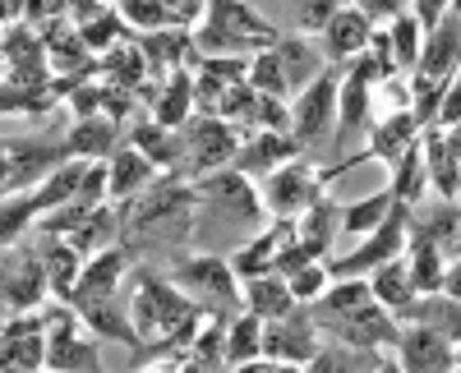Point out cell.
I'll list each match as a JSON object with an SVG mask.
<instances>
[{"label":"cell","mask_w":461,"mask_h":373,"mask_svg":"<svg viewBox=\"0 0 461 373\" xmlns=\"http://www.w3.org/2000/svg\"><path fill=\"white\" fill-rule=\"evenodd\" d=\"M199 184L189 190L180 175H171L167 184H148L143 194H134V203L125 199L121 221H125V244L134 249H167V244H185L194 235V221H199Z\"/></svg>","instance_id":"6da1fadb"},{"label":"cell","mask_w":461,"mask_h":373,"mask_svg":"<svg viewBox=\"0 0 461 373\" xmlns=\"http://www.w3.org/2000/svg\"><path fill=\"white\" fill-rule=\"evenodd\" d=\"M203 56H249L263 47H277L282 37L273 23H263L245 0H208V19L194 32Z\"/></svg>","instance_id":"7a4b0ae2"},{"label":"cell","mask_w":461,"mask_h":373,"mask_svg":"<svg viewBox=\"0 0 461 373\" xmlns=\"http://www.w3.org/2000/svg\"><path fill=\"white\" fill-rule=\"evenodd\" d=\"M65 125L69 120V111H60L56 125L47 134H32V138H5V194H23V190H37L56 166H65L74 153H69V143H65Z\"/></svg>","instance_id":"3957f363"},{"label":"cell","mask_w":461,"mask_h":373,"mask_svg":"<svg viewBox=\"0 0 461 373\" xmlns=\"http://www.w3.org/2000/svg\"><path fill=\"white\" fill-rule=\"evenodd\" d=\"M180 166L171 171V175H208V171H217V166H230L236 162V147H240V134H236V125L230 120H221V116H208V111H194L185 125H180Z\"/></svg>","instance_id":"277c9868"},{"label":"cell","mask_w":461,"mask_h":373,"mask_svg":"<svg viewBox=\"0 0 461 373\" xmlns=\"http://www.w3.org/2000/svg\"><path fill=\"white\" fill-rule=\"evenodd\" d=\"M199 203H203V217L212 221H263L267 208L258 199V184H249V175L240 166H217L208 175H199Z\"/></svg>","instance_id":"5b68a950"},{"label":"cell","mask_w":461,"mask_h":373,"mask_svg":"<svg viewBox=\"0 0 461 373\" xmlns=\"http://www.w3.org/2000/svg\"><path fill=\"white\" fill-rule=\"evenodd\" d=\"M406 240H411V203H393V212L383 217L351 253H346V258H332L328 272H332V281H337V277H365V272L383 268L388 258L406 253Z\"/></svg>","instance_id":"8992f818"},{"label":"cell","mask_w":461,"mask_h":373,"mask_svg":"<svg viewBox=\"0 0 461 373\" xmlns=\"http://www.w3.org/2000/svg\"><path fill=\"white\" fill-rule=\"evenodd\" d=\"M171 281L194 295V300L208 309V314H236L240 309V286H236V268L226 258H212V253H199V258H185V263L171 268Z\"/></svg>","instance_id":"52a82bcc"},{"label":"cell","mask_w":461,"mask_h":373,"mask_svg":"<svg viewBox=\"0 0 461 373\" xmlns=\"http://www.w3.org/2000/svg\"><path fill=\"white\" fill-rule=\"evenodd\" d=\"M5 84H19V88H51L56 79V65L47 56V37L37 32L28 19L19 23H5Z\"/></svg>","instance_id":"ba28073f"},{"label":"cell","mask_w":461,"mask_h":373,"mask_svg":"<svg viewBox=\"0 0 461 373\" xmlns=\"http://www.w3.org/2000/svg\"><path fill=\"white\" fill-rule=\"evenodd\" d=\"M319 194H323V175L310 171L300 157L258 180V199H263L267 217H300Z\"/></svg>","instance_id":"9c48e42d"},{"label":"cell","mask_w":461,"mask_h":373,"mask_svg":"<svg viewBox=\"0 0 461 373\" xmlns=\"http://www.w3.org/2000/svg\"><path fill=\"white\" fill-rule=\"evenodd\" d=\"M341 65H332V69H323L319 79L310 84V88H300V97H295V106H291V134L300 138V143H314V138H323L328 129H332V120H337V97H341Z\"/></svg>","instance_id":"30bf717a"},{"label":"cell","mask_w":461,"mask_h":373,"mask_svg":"<svg viewBox=\"0 0 461 373\" xmlns=\"http://www.w3.org/2000/svg\"><path fill=\"white\" fill-rule=\"evenodd\" d=\"M346 65L351 69H346L341 97H337V147H346V138L369 125V93H374V84H383V69H378V60L369 51H360L356 60H346Z\"/></svg>","instance_id":"8fae6325"},{"label":"cell","mask_w":461,"mask_h":373,"mask_svg":"<svg viewBox=\"0 0 461 373\" xmlns=\"http://www.w3.org/2000/svg\"><path fill=\"white\" fill-rule=\"evenodd\" d=\"M5 309L10 314H28L42 309V300L51 295V272H47V253H28L5 244Z\"/></svg>","instance_id":"7c38bea8"},{"label":"cell","mask_w":461,"mask_h":373,"mask_svg":"<svg viewBox=\"0 0 461 373\" xmlns=\"http://www.w3.org/2000/svg\"><path fill=\"white\" fill-rule=\"evenodd\" d=\"M263 355H267V360H277V364H314L319 342H314L310 305H295L291 314L263 323Z\"/></svg>","instance_id":"4fadbf2b"},{"label":"cell","mask_w":461,"mask_h":373,"mask_svg":"<svg viewBox=\"0 0 461 373\" xmlns=\"http://www.w3.org/2000/svg\"><path fill=\"white\" fill-rule=\"evenodd\" d=\"M102 355H97V342L79 337V314L74 305H60L51 327H47V369H97Z\"/></svg>","instance_id":"5bb4252c"},{"label":"cell","mask_w":461,"mask_h":373,"mask_svg":"<svg viewBox=\"0 0 461 373\" xmlns=\"http://www.w3.org/2000/svg\"><path fill=\"white\" fill-rule=\"evenodd\" d=\"M74 314H79L97 337L106 342H121V346H139V327H134V314H130V300L121 290L111 295H79V300H69Z\"/></svg>","instance_id":"9a60e30c"},{"label":"cell","mask_w":461,"mask_h":373,"mask_svg":"<svg viewBox=\"0 0 461 373\" xmlns=\"http://www.w3.org/2000/svg\"><path fill=\"white\" fill-rule=\"evenodd\" d=\"M304 153V143L291 134V129H258V134H249L240 147H236V162L230 166H240L245 175H267V171H277V166H286V162H295Z\"/></svg>","instance_id":"2e32d148"},{"label":"cell","mask_w":461,"mask_h":373,"mask_svg":"<svg viewBox=\"0 0 461 373\" xmlns=\"http://www.w3.org/2000/svg\"><path fill=\"white\" fill-rule=\"evenodd\" d=\"M139 47H143V56H148V74H152V79H171L176 69H189V65L203 60V51H199V42H194V32H185V28L143 32Z\"/></svg>","instance_id":"e0dca14e"},{"label":"cell","mask_w":461,"mask_h":373,"mask_svg":"<svg viewBox=\"0 0 461 373\" xmlns=\"http://www.w3.org/2000/svg\"><path fill=\"white\" fill-rule=\"evenodd\" d=\"M397 360L402 369H456V346L429 323H406L397 332Z\"/></svg>","instance_id":"ac0fdd59"},{"label":"cell","mask_w":461,"mask_h":373,"mask_svg":"<svg viewBox=\"0 0 461 373\" xmlns=\"http://www.w3.org/2000/svg\"><path fill=\"white\" fill-rule=\"evenodd\" d=\"M415 138H420V120L411 116V111H393V116H383V120L374 125L369 153H360V157H351V162H337L328 175L356 171V166H360V162H369V157H378V162H397V157L406 153V143H415Z\"/></svg>","instance_id":"d6986e66"},{"label":"cell","mask_w":461,"mask_h":373,"mask_svg":"<svg viewBox=\"0 0 461 373\" xmlns=\"http://www.w3.org/2000/svg\"><path fill=\"white\" fill-rule=\"evenodd\" d=\"M420 74L429 79H443L452 88V74L461 69V14H443L434 32H425V51H420Z\"/></svg>","instance_id":"ffe728a7"},{"label":"cell","mask_w":461,"mask_h":373,"mask_svg":"<svg viewBox=\"0 0 461 373\" xmlns=\"http://www.w3.org/2000/svg\"><path fill=\"white\" fill-rule=\"evenodd\" d=\"M286 240H295V217H277L267 231H258L236 258H230V268H236V277H263V272H273L277 268V253H282V244Z\"/></svg>","instance_id":"44dd1931"},{"label":"cell","mask_w":461,"mask_h":373,"mask_svg":"<svg viewBox=\"0 0 461 373\" xmlns=\"http://www.w3.org/2000/svg\"><path fill=\"white\" fill-rule=\"evenodd\" d=\"M369 32H374V23L365 19V10L337 5V14H332L328 28H323V37H328V56H332L337 65L356 60L360 51H369Z\"/></svg>","instance_id":"7402d4cb"},{"label":"cell","mask_w":461,"mask_h":373,"mask_svg":"<svg viewBox=\"0 0 461 373\" xmlns=\"http://www.w3.org/2000/svg\"><path fill=\"white\" fill-rule=\"evenodd\" d=\"M425 175L438 190V199H456L461 194V166H456V153H452L443 125H425Z\"/></svg>","instance_id":"603a6c76"},{"label":"cell","mask_w":461,"mask_h":373,"mask_svg":"<svg viewBox=\"0 0 461 373\" xmlns=\"http://www.w3.org/2000/svg\"><path fill=\"white\" fill-rule=\"evenodd\" d=\"M42 37H47V56H51L56 74H74V69L97 65L93 47L84 42V32H79V23H74V19H56L51 28H42Z\"/></svg>","instance_id":"cb8c5ba5"},{"label":"cell","mask_w":461,"mask_h":373,"mask_svg":"<svg viewBox=\"0 0 461 373\" xmlns=\"http://www.w3.org/2000/svg\"><path fill=\"white\" fill-rule=\"evenodd\" d=\"M97 65H102V79H106V84L130 88V93H143V84L152 79L139 37H130V42H121V47H111L106 56H97Z\"/></svg>","instance_id":"d4e9b609"},{"label":"cell","mask_w":461,"mask_h":373,"mask_svg":"<svg viewBox=\"0 0 461 373\" xmlns=\"http://www.w3.org/2000/svg\"><path fill=\"white\" fill-rule=\"evenodd\" d=\"M115 138H121V120H111V116H84V120H74L65 143H69V153L74 157H88V162H102L115 153Z\"/></svg>","instance_id":"484cf974"},{"label":"cell","mask_w":461,"mask_h":373,"mask_svg":"<svg viewBox=\"0 0 461 373\" xmlns=\"http://www.w3.org/2000/svg\"><path fill=\"white\" fill-rule=\"evenodd\" d=\"M295 305H300V300H295V290H291V281H286L282 272H263V277H249V281H245V309L258 314L263 323L291 314Z\"/></svg>","instance_id":"4316f807"},{"label":"cell","mask_w":461,"mask_h":373,"mask_svg":"<svg viewBox=\"0 0 461 373\" xmlns=\"http://www.w3.org/2000/svg\"><path fill=\"white\" fill-rule=\"evenodd\" d=\"M152 171H158V162L143 157L134 143L115 147V153H111V199H134V194H143L148 184H152Z\"/></svg>","instance_id":"83f0119b"},{"label":"cell","mask_w":461,"mask_h":373,"mask_svg":"<svg viewBox=\"0 0 461 373\" xmlns=\"http://www.w3.org/2000/svg\"><path fill=\"white\" fill-rule=\"evenodd\" d=\"M42 253H47V272H51V295L60 305H69L74 286H79V277H84V253L74 249L65 235H47Z\"/></svg>","instance_id":"f1b7e54d"},{"label":"cell","mask_w":461,"mask_h":373,"mask_svg":"<svg viewBox=\"0 0 461 373\" xmlns=\"http://www.w3.org/2000/svg\"><path fill=\"white\" fill-rule=\"evenodd\" d=\"M295 235H300L304 244H310V249L323 258V253L332 249V240L341 235V208H337L332 199H323V194H319L310 208L300 212V221H295Z\"/></svg>","instance_id":"f546056e"},{"label":"cell","mask_w":461,"mask_h":373,"mask_svg":"<svg viewBox=\"0 0 461 373\" xmlns=\"http://www.w3.org/2000/svg\"><path fill=\"white\" fill-rule=\"evenodd\" d=\"M130 143L139 147L143 157L158 162L162 171H176V166H180V153H185V147H180V129H167L162 120H152V116H148V120H134Z\"/></svg>","instance_id":"4dcf8cb0"},{"label":"cell","mask_w":461,"mask_h":373,"mask_svg":"<svg viewBox=\"0 0 461 373\" xmlns=\"http://www.w3.org/2000/svg\"><path fill=\"white\" fill-rule=\"evenodd\" d=\"M189 116H194V74L176 69L167 79V88L152 97V120H162L167 129H180Z\"/></svg>","instance_id":"1f68e13d"},{"label":"cell","mask_w":461,"mask_h":373,"mask_svg":"<svg viewBox=\"0 0 461 373\" xmlns=\"http://www.w3.org/2000/svg\"><path fill=\"white\" fill-rule=\"evenodd\" d=\"M369 286H374V300L378 305H388L393 314H402L411 300H415V281H411V263H406V258L397 253V258H388V263H383V268H374L369 272Z\"/></svg>","instance_id":"d6a6232c"},{"label":"cell","mask_w":461,"mask_h":373,"mask_svg":"<svg viewBox=\"0 0 461 373\" xmlns=\"http://www.w3.org/2000/svg\"><path fill=\"white\" fill-rule=\"evenodd\" d=\"M406 263H411V281H415V290L420 295H434V290H443V249L434 244V240H425V235H415L411 231V240H406Z\"/></svg>","instance_id":"836d02e7"},{"label":"cell","mask_w":461,"mask_h":373,"mask_svg":"<svg viewBox=\"0 0 461 373\" xmlns=\"http://www.w3.org/2000/svg\"><path fill=\"white\" fill-rule=\"evenodd\" d=\"M121 231H125V221H121V212H111V208L102 203V208H97V212H93V217L84 221V226H79V231H69L65 240H69L74 249H79L84 258H93V253L111 249V240L121 235Z\"/></svg>","instance_id":"e575fe53"},{"label":"cell","mask_w":461,"mask_h":373,"mask_svg":"<svg viewBox=\"0 0 461 373\" xmlns=\"http://www.w3.org/2000/svg\"><path fill=\"white\" fill-rule=\"evenodd\" d=\"M277 56H282V69H286V84L291 88H310L319 74H323V56L304 42V37H282Z\"/></svg>","instance_id":"d590c367"},{"label":"cell","mask_w":461,"mask_h":373,"mask_svg":"<svg viewBox=\"0 0 461 373\" xmlns=\"http://www.w3.org/2000/svg\"><path fill=\"white\" fill-rule=\"evenodd\" d=\"M258 355H263V318L245 309L226 327V364H254Z\"/></svg>","instance_id":"8d00e7d4"},{"label":"cell","mask_w":461,"mask_h":373,"mask_svg":"<svg viewBox=\"0 0 461 373\" xmlns=\"http://www.w3.org/2000/svg\"><path fill=\"white\" fill-rule=\"evenodd\" d=\"M397 171H393V194H397V203H411L415 208V199L425 194V143H406V153L393 162Z\"/></svg>","instance_id":"74e56055"},{"label":"cell","mask_w":461,"mask_h":373,"mask_svg":"<svg viewBox=\"0 0 461 373\" xmlns=\"http://www.w3.org/2000/svg\"><path fill=\"white\" fill-rule=\"evenodd\" d=\"M393 203H397L393 190H378V194H369V199H360L351 208H341V235H369L378 221L393 212Z\"/></svg>","instance_id":"f35d334b"},{"label":"cell","mask_w":461,"mask_h":373,"mask_svg":"<svg viewBox=\"0 0 461 373\" xmlns=\"http://www.w3.org/2000/svg\"><path fill=\"white\" fill-rule=\"evenodd\" d=\"M115 10L125 14L130 28L139 32H158V28H185L176 10H167L162 0H115Z\"/></svg>","instance_id":"ab89813d"},{"label":"cell","mask_w":461,"mask_h":373,"mask_svg":"<svg viewBox=\"0 0 461 373\" xmlns=\"http://www.w3.org/2000/svg\"><path fill=\"white\" fill-rule=\"evenodd\" d=\"M249 84H254L263 97H286V93H291L277 47H263V51H254V60H249Z\"/></svg>","instance_id":"60d3db41"},{"label":"cell","mask_w":461,"mask_h":373,"mask_svg":"<svg viewBox=\"0 0 461 373\" xmlns=\"http://www.w3.org/2000/svg\"><path fill=\"white\" fill-rule=\"evenodd\" d=\"M258 102H263V93L249 79L245 84H230L221 93V102H217V116L230 120V125H258Z\"/></svg>","instance_id":"b9f144b4"},{"label":"cell","mask_w":461,"mask_h":373,"mask_svg":"<svg viewBox=\"0 0 461 373\" xmlns=\"http://www.w3.org/2000/svg\"><path fill=\"white\" fill-rule=\"evenodd\" d=\"M0 106H5V116H47V111H56V93L51 88L5 84V88H0Z\"/></svg>","instance_id":"7bdbcfd3"},{"label":"cell","mask_w":461,"mask_h":373,"mask_svg":"<svg viewBox=\"0 0 461 373\" xmlns=\"http://www.w3.org/2000/svg\"><path fill=\"white\" fill-rule=\"evenodd\" d=\"M393 51H397V69H415L420 65V37H425V28H420V19L415 14H397L393 19Z\"/></svg>","instance_id":"ee69618b"},{"label":"cell","mask_w":461,"mask_h":373,"mask_svg":"<svg viewBox=\"0 0 461 373\" xmlns=\"http://www.w3.org/2000/svg\"><path fill=\"white\" fill-rule=\"evenodd\" d=\"M5 369H42L47 364V332H28L19 342H0Z\"/></svg>","instance_id":"f6af8a7d"},{"label":"cell","mask_w":461,"mask_h":373,"mask_svg":"<svg viewBox=\"0 0 461 373\" xmlns=\"http://www.w3.org/2000/svg\"><path fill=\"white\" fill-rule=\"evenodd\" d=\"M32 217H37V208H32V194H28V190H23V194H5V203H0V240L14 244L19 231L28 226Z\"/></svg>","instance_id":"bcb514c9"},{"label":"cell","mask_w":461,"mask_h":373,"mask_svg":"<svg viewBox=\"0 0 461 373\" xmlns=\"http://www.w3.org/2000/svg\"><path fill=\"white\" fill-rule=\"evenodd\" d=\"M286 281H291V290H295V300H300V305H310V300H319V295L328 290L332 272H328V263H304V268L291 272Z\"/></svg>","instance_id":"7dc6e473"},{"label":"cell","mask_w":461,"mask_h":373,"mask_svg":"<svg viewBox=\"0 0 461 373\" xmlns=\"http://www.w3.org/2000/svg\"><path fill=\"white\" fill-rule=\"evenodd\" d=\"M369 56L378 60V69H383V79H393V74H397V51H393V32H388V28H378V32H369Z\"/></svg>","instance_id":"c3c4849f"},{"label":"cell","mask_w":461,"mask_h":373,"mask_svg":"<svg viewBox=\"0 0 461 373\" xmlns=\"http://www.w3.org/2000/svg\"><path fill=\"white\" fill-rule=\"evenodd\" d=\"M258 129H291V111L282 106V97L258 102Z\"/></svg>","instance_id":"681fc988"},{"label":"cell","mask_w":461,"mask_h":373,"mask_svg":"<svg viewBox=\"0 0 461 373\" xmlns=\"http://www.w3.org/2000/svg\"><path fill=\"white\" fill-rule=\"evenodd\" d=\"M356 10H365V19H369V23H388V19L406 14V0H360Z\"/></svg>","instance_id":"f907efd6"},{"label":"cell","mask_w":461,"mask_h":373,"mask_svg":"<svg viewBox=\"0 0 461 373\" xmlns=\"http://www.w3.org/2000/svg\"><path fill=\"white\" fill-rule=\"evenodd\" d=\"M456 120H461V74H452V88H447V97H443V111H438V120H434V125L452 129Z\"/></svg>","instance_id":"816d5d0a"},{"label":"cell","mask_w":461,"mask_h":373,"mask_svg":"<svg viewBox=\"0 0 461 373\" xmlns=\"http://www.w3.org/2000/svg\"><path fill=\"white\" fill-rule=\"evenodd\" d=\"M411 5H415V19H420V28H425V32H434V28H438V19L447 14V5H452V0H411Z\"/></svg>","instance_id":"f5cc1de1"},{"label":"cell","mask_w":461,"mask_h":373,"mask_svg":"<svg viewBox=\"0 0 461 373\" xmlns=\"http://www.w3.org/2000/svg\"><path fill=\"white\" fill-rule=\"evenodd\" d=\"M443 295H452V300H461V258L443 272Z\"/></svg>","instance_id":"db71d44e"},{"label":"cell","mask_w":461,"mask_h":373,"mask_svg":"<svg viewBox=\"0 0 461 373\" xmlns=\"http://www.w3.org/2000/svg\"><path fill=\"white\" fill-rule=\"evenodd\" d=\"M28 14V0H5V23H19Z\"/></svg>","instance_id":"11a10c76"},{"label":"cell","mask_w":461,"mask_h":373,"mask_svg":"<svg viewBox=\"0 0 461 373\" xmlns=\"http://www.w3.org/2000/svg\"><path fill=\"white\" fill-rule=\"evenodd\" d=\"M447 143H452V153H456V166H461V120L447 129Z\"/></svg>","instance_id":"9f6ffc18"},{"label":"cell","mask_w":461,"mask_h":373,"mask_svg":"<svg viewBox=\"0 0 461 373\" xmlns=\"http://www.w3.org/2000/svg\"><path fill=\"white\" fill-rule=\"evenodd\" d=\"M447 10H452V14H461V0H452V5H447Z\"/></svg>","instance_id":"6f0895ef"},{"label":"cell","mask_w":461,"mask_h":373,"mask_svg":"<svg viewBox=\"0 0 461 373\" xmlns=\"http://www.w3.org/2000/svg\"><path fill=\"white\" fill-rule=\"evenodd\" d=\"M456 369H461V342H456Z\"/></svg>","instance_id":"680465c9"},{"label":"cell","mask_w":461,"mask_h":373,"mask_svg":"<svg viewBox=\"0 0 461 373\" xmlns=\"http://www.w3.org/2000/svg\"><path fill=\"white\" fill-rule=\"evenodd\" d=\"M456 258H461V235H456Z\"/></svg>","instance_id":"91938a15"},{"label":"cell","mask_w":461,"mask_h":373,"mask_svg":"<svg viewBox=\"0 0 461 373\" xmlns=\"http://www.w3.org/2000/svg\"><path fill=\"white\" fill-rule=\"evenodd\" d=\"M304 5H314V0H300V10H304Z\"/></svg>","instance_id":"94428289"}]
</instances>
